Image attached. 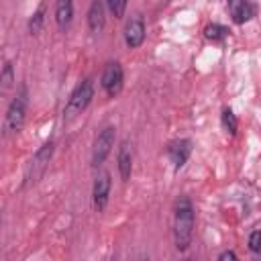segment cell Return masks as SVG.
<instances>
[{
    "label": "cell",
    "instance_id": "obj_1",
    "mask_svg": "<svg viewBox=\"0 0 261 261\" xmlns=\"http://www.w3.org/2000/svg\"><path fill=\"white\" fill-rule=\"evenodd\" d=\"M194 206L188 196H179L175 202V214H173V239H175V249L186 251L192 243V232H194Z\"/></svg>",
    "mask_w": 261,
    "mask_h": 261
},
{
    "label": "cell",
    "instance_id": "obj_2",
    "mask_svg": "<svg viewBox=\"0 0 261 261\" xmlns=\"http://www.w3.org/2000/svg\"><path fill=\"white\" fill-rule=\"evenodd\" d=\"M92 98H94V82H92L90 77H86V80L80 82V84L75 86V90L71 92V96H69V100H67V104H65L63 116H65V118H73V116L82 114V112L88 108V104L92 102Z\"/></svg>",
    "mask_w": 261,
    "mask_h": 261
},
{
    "label": "cell",
    "instance_id": "obj_3",
    "mask_svg": "<svg viewBox=\"0 0 261 261\" xmlns=\"http://www.w3.org/2000/svg\"><path fill=\"white\" fill-rule=\"evenodd\" d=\"M24 114H27V88L20 86L16 98L10 102L6 110V128L10 133H18L24 124Z\"/></svg>",
    "mask_w": 261,
    "mask_h": 261
},
{
    "label": "cell",
    "instance_id": "obj_4",
    "mask_svg": "<svg viewBox=\"0 0 261 261\" xmlns=\"http://www.w3.org/2000/svg\"><path fill=\"white\" fill-rule=\"evenodd\" d=\"M114 137H116V128L114 126H106L98 133L96 141H94V149H92V165L98 167L104 163V159L110 155L112 147H114Z\"/></svg>",
    "mask_w": 261,
    "mask_h": 261
},
{
    "label": "cell",
    "instance_id": "obj_5",
    "mask_svg": "<svg viewBox=\"0 0 261 261\" xmlns=\"http://www.w3.org/2000/svg\"><path fill=\"white\" fill-rule=\"evenodd\" d=\"M122 82H124V71H122V65L118 61H110L106 63L104 71H102V77H100V86L104 88V92L114 98L120 90H122Z\"/></svg>",
    "mask_w": 261,
    "mask_h": 261
},
{
    "label": "cell",
    "instance_id": "obj_6",
    "mask_svg": "<svg viewBox=\"0 0 261 261\" xmlns=\"http://www.w3.org/2000/svg\"><path fill=\"white\" fill-rule=\"evenodd\" d=\"M110 173L108 171H100L94 179V188H92V200H94V208L98 212H102L108 204V196H110Z\"/></svg>",
    "mask_w": 261,
    "mask_h": 261
},
{
    "label": "cell",
    "instance_id": "obj_7",
    "mask_svg": "<svg viewBox=\"0 0 261 261\" xmlns=\"http://www.w3.org/2000/svg\"><path fill=\"white\" fill-rule=\"evenodd\" d=\"M143 41H145V20L137 14L124 24V43L130 49H137L143 45Z\"/></svg>",
    "mask_w": 261,
    "mask_h": 261
},
{
    "label": "cell",
    "instance_id": "obj_8",
    "mask_svg": "<svg viewBox=\"0 0 261 261\" xmlns=\"http://www.w3.org/2000/svg\"><path fill=\"white\" fill-rule=\"evenodd\" d=\"M190 153H192V141L190 139H177V141L167 145V157L171 159L175 169L184 167V163L188 161Z\"/></svg>",
    "mask_w": 261,
    "mask_h": 261
},
{
    "label": "cell",
    "instance_id": "obj_9",
    "mask_svg": "<svg viewBox=\"0 0 261 261\" xmlns=\"http://www.w3.org/2000/svg\"><path fill=\"white\" fill-rule=\"evenodd\" d=\"M53 151H55V143H53V141H47V143H43V145L39 147V151L35 153V157H33V161H31V173H33V179L39 177V175L45 171L47 163H49L51 157H53Z\"/></svg>",
    "mask_w": 261,
    "mask_h": 261
},
{
    "label": "cell",
    "instance_id": "obj_10",
    "mask_svg": "<svg viewBox=\"0 0 261 261\" xmlns=\"http://www.w3.org/2000/svg\"><path fill=\"white\" fill-rule=\"evenodd\" d=\"M106 16H104V2L102 0H92L88 8V27L92 33H100L104 29Z\"/></svg>",
    "mask_w": 261,
    "mask_h": 261
},
{
    "label": "cell",
    "instance_id": "obj_11",
    "mask_svg": "<svg viewBox=\"0 0 261 261\" xmlns=\"http://www.w3.org/2000/svg\"><path fill=\"white\" fill-rule=\"evenodd\" d=\"M130 171H133V153H130L128 141H122L118 147V173L122 181H128Z\"/></svg>",
    "mask_w": 261,
    "mask_h": 261
},
{
    "label": "cell",
    "instance_id": "obj_12",
    "mask_svg": "<svg viewBox=\"0 0 261 261\" xmlns=\"http://www.w3.org/2000/svg\"><path fill=\"white\" fill-rule=\"evenodd\" d=\"M73 18V0H55V22L59 29H67Z\"/></svg>",
    "mask_w": 261,
    "mask_h": 261
},
{
    "label": "cell",
    "instance_id": "obj_13",
    "mask_svg": "<svg viewBox=\"0 0 261 261\" xmlns=\"http://www.w3.org/2000/svg\"><path fill=\"white\" fill-rule=\"evenodd\" d=\"M230 14H232V20H234L237 24H243V22L251 20V18L257 14V6H255L253 0H245L241 6H237L234 10H230Z\"/></svg>",
    "mask_w": 261,
    "mask_h": 261
},
{
    "label": "cell",
    "instance_id": "obj_14",
    "mask_svg": "<svg viewBox=\"0 0 261 261\" xmlns=\"http://www.w3.org/2000/svg\"><path fill=\"white\" fill-rule=\"evenodd\" d=\"M220 122H222V128L230 135V137H234L237 135V128H239V120H237V116H234V112L230 110V108H222V114H220Z\"/></svg>",
    "mask_w": 261,
    "mask_h": 261
},
{
    "label": "cell",
    "instance_id": "obj_15",
    "mask_svg": "<svg viewBox=\"0 0 261 261\" xmlns=\"http://www.w3.org/2000/svg\"><path fill=\"white\" fill-rule=\"evenodd\" d=\"M204 35H206L208 41H224L228 37V29L218 24V22H212V24H208L204 29Z\"/></svg>",
    "mask_w": 261,
    "mask_h": 261
},
{
    "label": "cell",
    "instance_id": "obj_16",
    "mask_svg": "<svg viewBox=\"0 0 261 261\" xmlns=\"http://www.w3.org/2000/svg\"><path fill=\"white\" fill-rule=\"evenodd\" d=\"M43 22H45V4H41V6L37 8V12L31 16V20H29V33H31V35H39Z\"/></svg>",
    "mask_w": 261,
    "mask_h": 261
},
{
    "label": "cell",
    "instance_id": "obj_17",
    "mask_svg": "<svg viewBox=\"0 0 261 261\" xmlns=\"http://www.w3.org/2000/svg\"><path fill=\"white\" fill-rule=\"evenodd\" d=\"M0 82H2V92H6L14 84V69H12V63L10 61L4 63V69L0 73Z\"/></svg>",
    "mask_w": 261,
    "mask_h": 261
},
{
    "label": "cell",
    "instance_id": "obj_18",
    "mask_svg": "<svg viewBox=\"0 0 261 261\" xmlns=\"http://www.w3.org/2000/svg\"><path fill=\"white\" fill-rule=\"evenodd\" d=\"M106 6L114 18H122L126 10V0H106Z\"/></svg>",
    "mask_w": 261,
    "mask_h": 261
},
{
    "label": "cell",
    "instance_id": "obj_19",
    "mask_svg": "<svg viewBox=\"0 0 261 261\" xmlns=\"http://www.w3.org/2000/svg\"><path fill=\"white\" fill-rule=\"evenodd\" d=\"M249 249L253 253H261V232L259 230L251 232V237H249Z\"/></svg>",
    "mask_w": 261,
    "mask_h": 261
},
{
    "label": "cell",
    "instance_id": "obj_20",
    "mask_svg": "<svg viewBox=\"0 0 261 261\" xmlns=\"http://www.w3.org/2000/svg\"><path fill=\"white\" fill-rule=\"evenodd\" d=\"M218 259H220V261H224V259H232V261H234V259H237V253H234V251H224V253L218 255Z\"/></svg>",
    "mask_w": 261,
    "mask_h": 261
}]
</instances>
